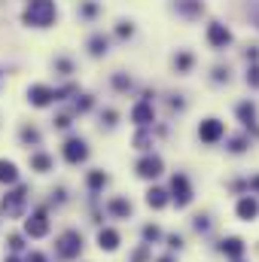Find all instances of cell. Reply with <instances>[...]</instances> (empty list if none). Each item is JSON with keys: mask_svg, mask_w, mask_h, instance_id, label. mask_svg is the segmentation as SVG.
Returning a JSON list of instances; mask_svg holds the SVG:
<instances>
[{"mask_svg": "<svg viewBox=\"0 0 259 262\" xmlns=\"http://www.w3.org/2000/svg\"><path fill=\"white\" fill-rule=\"evenodd\" d=\"M58 9H55V0H31L28 9L21 12V21L28 28H49L55 21Z\"/></svg>", "mask_w": 259, "mask_h": 262, "instance_id": "obj_1", "label": "cell"}, {"mask_svg": "<svg viewBox=\"0 0 259 262\" xmlns=\"http://www.w3.org/2000/svg\"><path fill=\"white\" fill-rule=\"evenodd\" d=\"M25 201H28V186L15 183L6 195L0 198V213H3L6 220H18V216L25 213Z\"/></svg>", "mask_w": 259, "mask_h": 262, "instance_id": "obj_2", "label": "cell"}, {"mask_svg": "<svg viewBox=\"0 0 259 262\" xmlns=\"http://www.w3.org/2000/svg\"><path fill=\"white\" fill-rule=\"evenodd\" d=\"M55 253H58V259H76V256L82 253V235H79L76 229L61 232L58 241H55Z\"/></svg>", "mask_w": 259, "mask_h": 262, "instance_id": "obj_3", "label": "cell"}, {"mask_svg": "<svg viewBox=\"0 0 259 262\" xmlns=\"http://www.w3.org/2000/svg\"><path fill=\"white\" fill-rule=\"evenodd\" d=\"M61 156H64V162H70V165H79V162L89 159V143L82 137H67L64 146H61Z\"/></svg>", "mask_w": 259, "mask_h": 262, "instance_id": "obj_4", "label": "cell"}, {"mask_svg": "<svg viewBox=\"0 0 259 262\" xmlns=\"http://www.w3.org/2000/svg\"><path fill=\"white\" fill-rule=\"evenodd\" d=\"M25 235H28V238H46V235H49V216H46L43 207L34 210V213L25 220Z\"/></svg>", "mask_w": 259, "mask_h": 262, "instance_id": "obj_5", "label": "cell"}, {"mask_svg": "<svg viewBox=\"0 0 259 262\" xmlns=\"http://www.w3.org/2000/svg\"><path fill=\"white\" fill-rule=\"evenodd\" d=\"M171 192H174V204H177V207H186V204L192 201L189 177H186V174H174V180H171Z\"/></svg>", "mask_w": 259, "mask_h": 262, "instance_id": "obj_6", "label": "cell"}, {"mask_svg": "<svg viewBox=\"0 0 259 262\" xmlns=\"http://www.w3.org/2000/svg\"><path fill=\"white\" fill-rule=\"evenodd\" d=\"M207 43H210L213 49H226V46L232 43L229 28H226V25H220V21H210V25H207Z\"/></svg>", "mask_w": 259, "mask_h": 262, "instance_id": "obj_7", "label": "cell"}, {"mask_svg": "<svg viewBox=\"0 0 259 262\" xmlns=\"http://www.w3.org/2000/svg\"><path fill=\"white\" fill-rule=\"evenodd\" d=\"M28 101H31V107H49L55 101V89H49V85H31L28 89Z\"/></svg>", "mask_w": 259, "mask_h": 262, "instance_id": "obj_8", "label": "cell"}, {"mask_svg": "<svg viewBox=\"0 0 259 262\" xmlns=\"http://www.w3.org/2000/svg\"><path fill=\"white\" fill-rule=\"evenodd\" d=\"M162 159L159 156H143L140 162H137V177H143V180H153V177H159L162 174Z\"/></svg>", "mask_w": 259, "mask_h": 262, "instance_id": "obj_9", "label": "cell"}, {"mask_svg": "<svg viewBox=\"0 0 259 262\" xmlns=\"http://www.w3.org/2000/svg\"><path fill=\"white\" fill-rule=\"evenodd\" d=\"M223 134H226V128H223L220 119H204V122L198 125V137H201L204 143H217Z\"/></svg>", "mask_w": 259, "mask_h": 262, "instance_id": "obj_10", "label": "cell"}, {"mask_svg": "<svg viewBox=\"0 0 259 262\" xmlns=\"http://www.w3.org/2000/svg\"><path fill=\"white\" fill-rule=\"evenodd\" d=\"M131 119H134L140 128H146V125L156 119V113H153V104H149V101H140V104L131 110Z\"/></svg>", "mask_w": 259, "mask_h": 262, "instance_id": "obj_11", "label": "cell"}, {"mask_svg": "<svg viewBox=\"0 0 259 262\" xmlns=\"http://www.w3.org/2000/svg\"><path fill=\"white\" fill-rule=\"evenodd\" d=\"M235 210H238V216H241V220H247V223H250V220H256V216H259V201L253 195H244L241 201H238V207H235Z\"/></svg>", "mask_w": 259, "mask_h": 262, "instance_id": "obj_12", "label": "cell"}, {"mask_svg": "<svg viewBox=\"0 0 259 262\" xmlns=\"http://www.w3.org/2000/svg\"><path fill=\"white\" fill-rule=\"evenodd\" d=\"M28 162H31V171H37V174H49V171H52V165H55L49 152H31V159H28Z\"/></svg>", "mask_w": 259, "mask_h": 262, "instance_id": "obj_13", "label": "cell"}, {"mask_svg": "<svg viewBox=\"0 0 259 262\" xmlns=\"http://www.w3.org/2000/svg\"><path fill=\"white\" fill-rule=\"evenodd\" d=\"M0 183H6V186H15V183H18V168H15V162L0 159Z\"/></svg>", "mask_w": 259, "mask_h": 262, "instance_id": "obj_14", "label": "cell"}, {"mask_svg": "<svg viewBox=\"0 0 259 262\" xmlns=\"http://www.w3.org/2000/svg\"><path fill=\"white\" fill-rule=\"evenodd\" d=\"M98 247L101 250H116L119 247V232L116 229H101L98 232Z\"/></svg>", "mask_w": 259, "mask_h": 262, "instance_id": "obj_15", "label": "cell"}, {"mask_svg": "<svg viewBox=\"0 0 259 262\" xmlns=\"http://www.w3.org/2000/svg\"><path fill=\"white\" fill-rule=\"evenodd\" d=\"M220 250H223L226 256H232V259H241V253H244V241H241V238H226V241L220 244Z\"/></svg>", "mask_w": 259, "mask_h": 262, "instance_id": "obj_16", "label": "cell"}, {"mask_svg": "<svg viewBox=\"0 0 259 262\" xmlns=\"http://www.w3.org/2000/svg\"><path fill=\"white\" fill-rule=\"evenodd\" d=\"M107 46H110V43H107V37H101V34H95V37L89 40V52H92L95 58L107 55Z\"/></svg>", "mask_w": 259, "mask_h": 262, "instance_id": "obj_17", "label": "cell"}, {"mask_svg": "<svg viewBox=\"0 0 259 262\" xmlns=\"http://www.w3.org/2000/svg\"><path fill=\"white\" fill-rule=\"evenodd\" d=\"M238 119H241L244 125H253V122H256V107H253L250 101L238 104Z\"/></svg>", "mask_w": 259, "mask_h": 262, "instance_id": "obj_18", "label": "cell"}, {"mask_svg": "<svg viewBox=\"0 0 259 262\" xmlns=\"http://www.w3.org/2000/svg\"><path fill=\"white\" fill-rule=\"evenodd\" d=\"M107 210H110L113 216H131V204L125 198H113V201L107 204Z\"/></svg>", "mask_w": 259, "mask_h": 262, "instance_id": "obj_19", "label": "cell"}, {"mask_svg": "<svg viewBox=\"0 0 259 262\" xmlns=\"http://www.w3.org/2000/svg\"><path fill=\"white\" fill-rule=\"evenodd\" d=\"M146 204H149V207H165V204H168V192H165V189H149V192H146Z\"/></svg>", "mask_w": 259, "mask_h": 262, "instance_id": "obj_20", "label": "cell"}, {"mask_svg": "<svg viewBox=\"0 0 259 262\" xmlns=\"http://www.w3.org/2000/svg\"><path fill=\"white\" fill-rule=\"evenodd\" d=\"M177 9L183 15H201V0H177Z\"/></svg>", "mask_w": 259, "mask_h": 262, "instance_id": "obj_21", "label": "cell"}, {"mask_svg": "<svg viewBox=\"0 0 259 262\" xmlns=\"http://www.w3.org/2000/svg\"><path fill=\"white\" fill-rule=\"evenodd\" d=\"M18 137H21V143H40V131L34 128V125H21V131H18Z\"/></svg>", "mask_w": 259, "mask_h": 262, "instance_id": "obj_22", "label": "cell"}, {"mask_svg": "<svg viewBox=\"0 0 259 262\" xmlns=\"http://www.w3.org/2000/svg\"><path fill=\"white\" fill-rule=\"evenodd\" d=\"M174 67H177V73H189V67H192V55H189V52H180V55L174 58Z\"/></svg>", "mask_w": 259, "mask_h": 262, "instance_id": "obj_23", "label": "cell"}, {"mask_svg": "<svg viewBox=\"0 0 259 262\" xmlns=\"http://www.w3.org/2000/svg\"><path fill=\"white\" fill-rule=\"evenodd\" d=\"M104 183H107V174H104V171H92V174H89V186H92V189H101Z\"/></svg>", "mask_w": 259, "mask_h": 262, "instance_id": "obj_24", "label": "cell"}, {"mask_svg": "<svg viewBox=\"0 0 259 262\" xmlns=\"http://www.w3.org/2000/svg\"><path fill=\"white\" fill-rule=\"evenodd\" d=\"M9 250L12 253H21L25 250V238L21 235H9Z\"/></svg>", "mask_w": 259, "mask_h": 262, "instance_id": "obj_25", "label": "cell"}, {"mask_svg": "<svg viewBox=\"0 0 259 262\" xmlns=\"http://www.w3.org/2000/svg\"><path fill=\"white\" fill-rule=\"evenodd\" d=\"M113 85H116L119 92H125V89H131V79L125 73H116V76H113Z\"/></svg>", "mask_w": 259, "mask_h": 262, "instance_id": "obj_26", "label": "cell"}, {"mask_svg": "<svg viewBox=\"0 0 259 262\" xmlns=\"http://www.w3.org/2000/svg\"><path fill=\"white\" fill-rule=\"evenodd\" d=\"M55 70H58L61 76H70V73H73V64H70L67 58H58V61H55Z\"/></svg>", "mask_w": 259, "mask_h": 262, "instance_id": "obj_27", "label": "cell"}, {"mask_svg": "<svg viewBox=\"0 0 259 262\" xmlns=\"http://www.w3.org/2000/svg\"><path fill=\"white\" fill-rule=\"evenodd\" d=\"M247 85H253V89H259V64H253L250 70H247Z\"/></svg>", "mask_w": 259, "mask_h": 262, "instance_id": "obj_28", "label": "cell"}, {"mask_svg": "<svg viewBox=\"0 0 259 262\" xmlns=\"http://www.w3.org/2000/svg\"><path fill=\"white\" fill-rule=\"evenodd\" d=\"M95 12H98V3H82L79 6V15H85V18H92Z\"/></svg>", "mask_w": 259, "mask_h": 262, "instance_id": "obj_29", "label": "cell"}, {"mask_svg": "<svg viewBox=\"0 0 259 262\" xmlns=\"http://www.w3.org/2000/svg\"><path fill=\"white\" fill-rule=\"evenodd\" d=\"M229 149H232V152H244V149H247V137H235Z\"/></svg>", "mask_w": 259, "mask_h": 262, "instance_id": "obj_30", "label": "cell"}, {"mask_svg": "<svg viewBox=\"0 0 259 262\" xmlns=\"http://www.w3.org/2000/svg\"><path fill=\"white\" fill-rule=\"evenodd\" d=\"M159 235H162V232H159V226H143V238H146V241H156Z\"/></svg>", "mask_w": 259, "mask_h": 262, "instance_id": "obj_31", "label": "cell"}, {"mask_svg": "<svg viewBox=\"0 0 259 262\" xmlns=\"http://www.w3.org/2000/svg\"><path fill=\"white\" fill-rule=\"evenodd\" d=\"M52 125H55V128H70V116H67V113L55 116V119H52Z\"/></svg>", "mask_w": 259, "mask_h": 262, "instance_id": "obj_32", "label": "cell"}, {"mask_svg": "<svg viewBox=\"0 0 259 262\" xmlns=\"http://www.w3.org/2000/svg\"><path fill=\"white\" fill-rule=\"evenodd\" d=\"M92 107V95H82V101H76V113H85Z\"/></svg>", "mask_w": 259, "mask_h": 262, "instance_id": "obj_33", "label": "cell"}, {"mask_svg": "<svg viewBox=\"0 0 259 262\" xmlns=\"http://www.w3.org/2000/svg\"><path fill=\"white\" fill-rule=\"evenodd\" d=\"M134 143H137V149H146V146H149V134H143V131H140V134L134 137Z\"/></svg>", "mask_w": 259, "mask_h": 262, "instance_id": "obj_34", "label": "cell"}, {"mask_svg": "<svg viewBox=\"0 0 259 262\" xmlns=\"http://www.w3.org/2000/svg\"><path fill=\"white\" fill-rule=\"evenodd\" d=\"M116 34H119V37H131V25H128V21H119Z\"/></svg>", "mask_w": 259, "mask_h": 262, "instance_id": "obj_35", "label": "cell"}, {"mask_svg": "<svg viewBox=\"0 0 259 262\" xmlns=\"http://www.w3.org/2000/svg\"><path fill=\"white\" fill-rule=\"evenodd\" d=\"M213 79H217V82L229 79V70H226V67H217V70H213Z\"/></svg>", "mask_w": 259, "mask_h": 262, "instance_id": "obj_36", "label": "cell"}, {"mask_svg": "<svg viewBox=\"0 0 259 262\" xmlns=\"http://www.w3.org/2000/svg\"><path fill=\"white\" fill-rule=\"evenodd\" d=\"M195 229L204 232V229H207V216H195Z\"/></svg>", "mask_w": 259, "mask_h": 262, "instance_id": "obj_37", "label": "cell"}, {"mask_svg": "<svg viewBox=\"0 0 259 262\" xmlns=\"http://www.w3.org/2000/svg\"><path fill=\"white\" fill-rule=\"evenodd\" d=\"M171 247H177V250H180V247H183V238H180V235H171Z\"/></svg>", "mask_w": 259, "mask_h": 262, "instance_id": "obj_38", "label": "cell"}, {"mask_svg": "<svg viewBox=\"0 0 259 262\" xmlns=\"http://www.w3.org/2000/svg\"><path fill=\"white\" fill-rule=\"evenodd\" d=\"M28 262H46V256H43V253H37V250H34V253H31V256H28Z\"/></svg>", "mask_w": 259, "mask_h": 262, "instance_id": "obj_39", "label": "cell"}, {"mask_svg": "<svg viewBox=\"0 0 259 262\" xmlns=\"http://www.w3.org/2000/svg\"><path fill=\"white\" fill-rule=\"evenodd\" d=\"M104 119H107V125H113V122H116V113H113V110H107V113H104Z\"/></svg>", "mask_w": 259, "mask_h": 262, "instance_id": "obj_40", "label": "cell"}, {"mask_svg": "<svg viewBox=\"0 0 259 262\" xmlns=\"http://www.w3.org/2000/svg\"><path fill=\"white\" fill-rule=\"evenodd\" d=\"M250 186H253V189L259 192V177H253V180H250Z\"/></svg>", "mask_w": 259, "mask_h": 262, "instance_id": "obj_41", "label": "cell"}, {"mask_svg": "<svg viewBox=\"0 0 259 262\" xmlns=\"http://www.w3.org/2000/svg\"><path fill=\"white\" fill-rule=\"evenodd\" d=\"M6 262H21L18 256H6Z\"/></svg>", "mask_w": 259, "mask_h": 262, "instance_id": "obj_42", "label": "cell"}, {"mask_svg": "<svg viewBox=\"0 0 259 262\" xmlns=\"http://www.w3.org/2000/svg\"><path fill=\"white\" fill-rule=\"evenodd\" d=\"M159 262H174V256H162Z\"/></svg>", "mask_w": 259, "mask_h": 262, "instance_id": "obj_43", "label": "cell"}, {"mask_svg": "<svg viewBox=\"0 0 259 262\" xmlns=\"http://www.w3.org/2000/svg\"><path fill=\"white\" fill-rule=\"evenodd\" d=\"M235 262H241V259H235Z\"/></svg>", "mask_w": 259, "mask_h": 262, "instance_id": "obj_44", "label": "cell"}]
</instances>
